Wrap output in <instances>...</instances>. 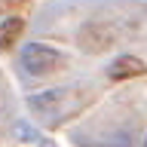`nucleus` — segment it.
Segmentation results:
<instances>
[{
  "mask_svg": "<svg viewBox=\"0 0 147 147\" xmlns=\"http://www.w3.org/2000/svg\"><path fill=\"white\" fill-rule=\"evenodd\" d=\"M58 64H61V55H58V49H52V46L28 43L25 49H22V67H25L31 77H43V74L55 71Z\"/></svg>",
  "mask_w": 147,
  "mask_h": 147,
  "instance_id": "obj_1",
  "label": "nucleus"
},
{
  "mask_svg": "<svg viewBox=\"0 0 147 147\" xmlns=\"http://www.w3.org/2000/svg\"><path fill=\"white\" fill-rule=\"evenodd\" d=\"M138 74H147V64L135 55H119L117 61L107 67L110 80H129V77H138Z\"/></svg>",
  "mask_w": 147,
  "mask_h": 147,
  "instance_id": "obj_2",
  "label": "nucleus"
},
{
  "mask_svg": "<svg viewBox=\"0 0 147 147\" xmlns=\"http://www.w3.org/2000/svg\"><path fill=\"white\" fill-rule=\"evenodd\" d=\"M22 18H6L3 25H0V49H9V46L16 43V37L22 34Z\"/></svg>",
  "mask_w": 147,
  "mask_h": 147,
  "instance_id": "obj_3",
  "label": "nucleus"
}]
</instances>
